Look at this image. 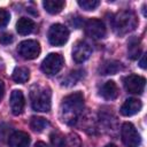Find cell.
I'll return each mask as SVG.
<instances>
[{"instance_id":"obj_3","label":"cell","mask_w":147,"mask_h":147,"mask_svg":"<svg viewBox=\"0 0 147 147\" xmlns=\"http://www.w3.org/2000/svg\"><path fill=\"white\" fill-rule=\"evenodd\" d=\"M51 90L47 86L36 84L30 90L31 107L36 111L47 113L51 110Z\"/></svg>"},{"instance_id":"obj_19","label":"cell","mask_w":147,"mask_h":147,"mask_svg":"<svg viewBox=\"0 0 147 147\" xmlns=\"http://www.w3.org/2000/svg\"><path fill=\"white\" fill-rule=\"evenodd\" d=\"M11 77H13V79L16 83L23 84V83H26L29 80V78H30V71L25 67H17V68L14 69Z\"/></svg>"},{"instance_id":"obj_25","label":"cell","mask_w":147,"mask_h":147,"mask_svg":"<svg viewBox=\"0 0 147 147\" xmlns=\"http://www.w3.org/2000/svg\"><path fill=\"white\" fill-rule=\"evenodd\" d=\"M13 36L10 34V33H8V32H2V33H0V44H2V45H8V44H10L11 41H13Z\"/></svg>"},{"instance_id":"obj_2","label":"cell","mask_w":147,"mask_h":147,"mask_svg":"<svg viewBox=\"0 0 147 147\" xmlns=\"http://www.w3.org/2000/svg\"><path fill=\"white\" fill-rule=\"evenodd\" d=\"M111 25L118 36H124L137 28L138 18L132 10H121L113 17Z\"/></svg>"},{"instance_id":"obj_14","label":"cell","mask_w":147,"mask_h":147,"mask_svg":"<svg viewBox=\"0 0 147 147\" xmlns=\"http://www.w3.org/2000/svg\"><path fill=\"white\" fill-rule=\"evenodd\" d=\"M100 95L106 100H115L118 96V87L115 82L108 80L100 88Z\"/></svg>"},{"instance_id":"obj_20","label":"cell","mask_w":147,"mask_h":147,"mask_svg":"<svg viewBox=\"0 0 147 147\" xmlns=\"http://www.w3.org/2000/svg\"><path fill=\"white\" fill-rule=\"evenodd\" d=\"M49 123L47 122V119H45L44 117H38V116H33L30 119V127L33 131L37 132H41L42 130L46 129V126H48Z\"/></svg>"},{"instance_id":"obj_16","label":"cell","mask_w":147,"mask_h":147,"mask_svg":"<svg viewBox=\"0 0 147 147\" xmlns=\"http://www.w3.org/2000/svg\"><path fill=\"white\" fill-rule=\"evenodd\" d=\"M119 70H122V63L118 61H114V60L103 62L99 68L100 75H115Z\"/></svg>"},{"instance_id":"obj_10","label":"cell","mask_w":147,"mask_h":147,"mask_svg":"<svg viewBox=\"0 0 147 147\" xmlns=\"http://www.w3.org/2000/svg\"><path fill=\"white\" fill-rule=\"evenodd\" d=\"M92 54V47L85 41H77L72 48V59L76 63L85 62Z\"/></svg>"},{"instance_id":"obj_15","label":"cell","mask_w":147,"mask_h":147,"mask_svg":"<svg viewBox=\"0 0 147 147\" xmlns=\"http://www.w3.org/2000/svg\"><path fill=\"white\" fill-rule=\"evenodd\" d=\"M16 30H17L18 34H21V36L30 34L34 30V22L31 18L21 17L16 23Z\"/></svg>"},{"instance_id":"obj_13","label":"cell","mask_w":147,"mask_h":147,"mask_svg":"<svg viewBox=\"0 0 147 147\" xmlns=\"http://www.w3.org/2000/svg\"><path fill=\"white\" fill-rule=\"evenodd\" d=\"M30 141V136L24 131H15L8 138L9 147H29Z\"/></svg>"},{"instance_id":"obj_4","label":"cell","mask_w":147,"mask_h":147,"mask_svg":"<svg viewBox=\"0 0 147 147\" xmlns=\"http://www.w3.org/2000/svg\"><path fill=\"white\" fill-rule=\"evenodd\" d=\"M64 64V59L59 53H49L41 63V70L45 75L53 76L57 74Z\"/></svg>"},{"instance_id":"obj_28","label":"cell","mask_w":147,"mask_h":147,"mask_svg":"<svg viewBox=\"0 0 147 147\" xmlns=\"http://www.w3.org/2000/svg\"><path fill=\"white\" fill-rule=\"evenodd\" d=\"M33 147H48V145L46 142H44V141H37Z\"/></svg>"},{"instance_id":"obj_24","label":"cell","mask_w":147,"mask_h":147,"mask_svg":"<svg viewBox=\"0 0 147 147\" xmlns=\"http://www.w3.org/2000/svg\"><path fill=\"white\" fill-rule=\"evenodd\" d=\"M82 71H71L70 74H69V76L65 78V82L67 83H69L68 85H72V84H76V82L80 78V74ZM67 83H64L63 85H67Z\"/></svg>"},{"instance_id":"obj_12","label":"cell","mask_w":147,"mask_h":147,"mask_svg":"<svg viewBox=\"0 0 147 147\" xmlns=\"http://www.w3.org/2000/svg\"><path fill=\"white\" fill-rule=\"evenodd\" d=\"M142 107V103L139 99H136V98H129L125 100V102L122 105L119 111L123 116H132V115H136L137 113L140 111Z\"/></svg>"},{"instance_id":"obj_17","label":"cell","mask_w":147,"mask_h":147,"mask_svg":"<svg viewBox=\"0 0 147 147\" xmlns=\"http://www.w3.org/2000/svg\"><path fill=\"white\" fill-rule=\"evenodd\" d=\"M64 5H65V2L63 0H45L42 2V6L46 9V11L52 15L59 14L63 9Z\"/></svg>"},{"instance_id":"obj_23","label":"cell","mask_w":147,"mask_h":147,"mask_svg":"<svg viewBox=\"0 0 147 147\" xmlns=\"http://www.w3.org/2000/svg\"><path fill=\"white\" fill-rule=\"evenodd\" d=\"M9 20H10V14L6 9L0 8V28L6 26L9 22Z\"/></svg>"},{"instance_id":"obj_27","label":"cell","mask_w":147,"mask_h":147,"mask_svg":"<svg viewBox=\"0 0 147 147\" xmlns=\"http://www.w3.org/2000/svg\"><path fill=\"white\" fill-rule=\"evenodd\" d=\"M139 65H140L142 69L146 68V54H142V55H141V60H140V62H139Z\"/></svg>"},{"instance_id":"obj_22","label":"cell","mask_w":147,"mask_h":147,"mask_svg":"<svg viewBox=\"0 0 147 147\" xmlns=\"http://www.w3.org/2000/svg\"><path fill=\"white\" fill-rule=\"evenodd\" d=\"M78 6L85 10H94L96 7H99L100 1L98 0H78Z\"/></svg>"},{"instance_id":"obj_9","label":"cell","mask_w":147,"mask_h":147,"mask_svg":"<svg viewBox=\"0 0 147 147\" xmlns=\"http://www.w3.org/2000/svg\"><path fill=\"white\" fill-rule=\"evenodd\" d=\"M123 83H124L125 90L129 93H132V94H141L144 92V90H145L146 79L142 76L131 74V75L126 76L123 79Z\"/></svg>"},{"instance_id":"obj_18","label":"cell","mask_w":147,"mask_h":147,"mask_svg":"<svg viewBox=\"0 0 147 147\" xmlns=\"http://www.w3.org/2000/svg\"><path fill=\"white\" fill-rule=\"evenodd\" d=\"M127 56L131 60H137L140 54H141V44L138 38H132L130 39L127 44Z\"/></svg>"},{"instance_id":"obj_26","label":"cell","mask_w":147,"mask_h":147,"mask_svg":"<svg viewBox=\"0 0 147 147\" xmlns=\"http://www.w3.org/2000/svg\"><path fill=\"white\" fill-rule=\"evenodd\" d=\"M3 94H5V84H3L2 79H0V101L3 98Z\"/></svg>"},{"instance_id":"obj_1","label":"cell","mask_w":147,"mask_h":147,"mask_svg":"<svg viewBox=\"0 0 147 147\" xmlns=\"http://www.w3.org/2000/svg\"><path fill=\"white\" fill-rule=\"evenodd\" d=\"M84 109V95L82 92H74L67 95L60 107L61 121L68 125H75Z\"/></svg>"},{"instance_id":"obj_6","label":"cell","mask_w":147,"mask_h":147,"mask_svg":"<svg viewBox=\"0 0 147 147\" xmlns=\"http://www.w3.org/2000/svg\"><path fill=\"white\" fill-rule=\"evenodd\" d=\"M47 37H48V41L53 46H62L69 39V30L67 29V26L56 23L49 28Z\"/></svg>"},{"instance_id":"obj_5","label":"cell","mask_w":147,"mask_h":147,"mask_svg":"<svg viewBox=\"0 0 147 147\" xmlns=\"http://www.w3.org/2000/svg\"><path fill=\"white\" fill-rule=\"evenodd\" d=\"M121 137L122 141L126 147H139L141 142L140 134L132 123L125 122L121 127Z\"/></svg>"},{"instance_id":"obj_8","label":"cell","mask_w":147,"mask_h":147,"mask_svg":"<svg viewBox=\"0 0 147 147\" xmlns=\"http://www.w3.org/2000/svg\"><path fill=\"white\" fill-rule=\"evenodd\" d=\"M18 54L25 60H33L40 54V45L37 40H24L17 47Z\"/></svg>"},{"instance_id":"obj_11","label":"cell","mask_w":147,"mask_h":147,"mask_svg":"<svg viewBox=\"0 0 147 147\" xmlns=\"http://www.w3.org/2000/svg\"><path fill=\"white\" fill-rule=\"evenodd\" d=\"M9 105H10V110L15 116L21 115L23 113L24 106H25V99H24V94L21 90H14L11 92Z\"/></svg>"},{"instance_id":"obj_7","label":"cell","mask_w":147,"mask_h":147,"mask_svg":"<svg viewBox=\"0 0 147 147\" xmlns=\"http://www.w3.org/2000/svg\"><path fill=\"white\" fill-rule=\"evenodd\" d=\"M85 33L93 39H101L106 36V26L99 18H88L84 24Z\"/></svg>"},{"instance_id":"obj_21","label":"cell","mask_w":147,"mask_h":147,"mask_svg":"<svg viewBox=\"0 0 147 147\" xmlns=\"http://www.w3.org/2000/svg\"><path fill=\"white\" fill-rule=\"evenodd\" d=\"M51 141L54 147H68L65 138L60 132H53L51 134Z\"/></svg>"},{"instance_id":"obj_29","label":"cell","mask_w":147,"mask_h":147,"mask_svg":"<svg viewBox=\"0 0 147 147\" xmlns=\"http://www.w3.org/2000/svg\"><path fill=\"white\" fill-rule=\"evenodd\" d=\"M105 147H118V146H116V145H114V144H108V145H106Z\"/></svg>"}]
</instances>
